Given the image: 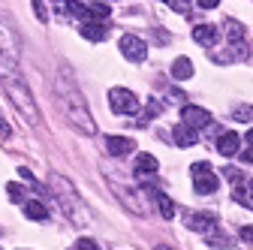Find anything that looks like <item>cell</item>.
I'll use <instances>...</instances> for the list:
<instances>
[{"label": "cell", "instance_id": "cell-1", "mask_svg": "<svg viewBox=\"0 0 253 250\" xmlns=\"http://www.w3.org/2000/svg\"><path fill=\"white\" fill-rule=\"evenodd\" d=\"M57 97H60V106H63V112H67V118H70V124L76 130H82L84 136L97 133V124H93V115L87 109L84 93L76 87V79L67 70L57 76Z\"/></svg>", "mask_w": 253, "mask_h": 250}, {"label": "cell", "instance_id": "cell-2", "mask_svg": "<svg viewBox=\"0 0 253 250\" xmlns=\"http://www.w3.org/2000/svg\"><path fill=\"white\" fill-rule=\"evenodd\" d=\"M0 82H3V87H6V93H9V100H12V106L30 121V124H40V109H37V103H34V97H30V90H27V82L21 79V73H18V67H12V64H6V67H0Z\"/></svg>", "mask_w": 253, "mask_h": 250}, {"label": "cell", "instance_id": "cell-3", "mask_svg": "<svg viewBox=\"0 0 253 250\" xmlns=\"http://www.w3.org/2000/svg\"><path fill=\"white\" fill-rule=\"evenodd\" d=\"M48 184H51V193H54V199L60 202L63 214H70L76 226H87V223H90V211H87V208H84V202L76 196L73 187L63 181L60 175H51V178H48Z\"/></svg>", "mask_w": 253, "mask_h": 250}, {"label": "cell", "instance_id": "cell-4", "mask_svg": "<svg viewBox=\"0 0 253 250\" xmlns=\"http://www.w3.org/2000/svg\"><path fill=\"white\" fill-rule=\"evenodd\" d=\"M190 178H193V190L199 196H211V193H217V187H220V178L214 175V169L208 163H193V166H190Z\"/></svg>", "mask_w": 253, "mask_h": 250}, {"label": "cell", "instance_id": "cell-5", "mask_svg": "<svg viewBox=\"0 0 253 250\" xmlns=\"http://www.w3.org/2000/svg\"><path fill=\"white\" fill-rule=\"evenodd\" d=\"M109 106L118 115H136L139 112V97L126 87H112L109 90Z\"/></svg>", "mask_w": 253, "mask_h": 250}, {"label": "cell", "instance_id": "cell-6", "mask_svg": "<svg viewBox=\"0 0 253 250\" xmlns=\"http://www.w3.org/2000/svg\"><path fill=\"white\" fill-rule=\"evenodd\" d=\"M18 48H21V42L15 37V30L0 21V64L3 60L6 64H18Z\"/></svg>", "mask_w": 253, "mask_h": 250}, {"label": "cell", "instance_id": "cell-7", "mask_svg": "<svg viewBox=\"0 0 253 250\" xmlns=\"http://www.w3.org/2000/svg\"><path fill=\"white\" fill-rule=\"evenodd\" d=\"M118 48H121V54H124L126 60H133V64H139V60L148 57V45H145L139 37H133V34H124L121 42H118Z\"/></svg>", "mask_w": 253, "mask_h": 250}, {"label": "cell", "instance_id": "cell-8", "mask_svg": "<svg viewBox=\"0 0 253 250\" xmlns=\"http://www.w3.org/2000/svg\"><path fill=\"white\" fill-rule=\"evenodd\" d=\"M181 118H184V124H190V127H196V130H205V127H211V112H205V109H199V106H184L181 109Z\"/></svg>", "mask_w": 253, "mask_h": 250}, {"label": "cell", "instance_id": "cell-9", "mask_svg": "<svg viewBox=\"0 0 253 250\" xmlns=\"http://www.w3.org/2000/svg\"><path fill=\"white\" fill-rule=\"evenodd\" d=\"M217 226V214L211 211H196V214H187V229H193V232H208Z\"/></svg>", "mask_w": 253, "mask_h": 250}, {"label": "cell", "instance_id": "cell-10", "mask_svg": "<svg viewBox=\"0 0 253 250\" xmlns=\"http://www.w3.org/2000/svg\"><path fill=\"white\" fill-rule=\"evenodd\" d=\"M106 148L112 157H126V154L136 151V142L126 139V136H106Z\"/></svg>", "mask_w": 253, "mask_h": 250}, {"label": "cell", "instance_id": "cell-11", "mask_svg": "<svg viewBox=\"0 0 253 250\" xmlns=\"http://www.w3.org/2000/svg\"><path fill=\"white\" fill-rule=\"evenodd\" d=\"M232 199H235L238 205H244V208H250V211H253V178H241V181L235 184Z\"/></svg>", "mask_w": 253, "mask_h": 250}, {"label": "cell", "instance_id": "cell-12", "mask_svg": "<svg viewBox=\"0 0 253 250\" xmlns=\"http://www.w3.org/2000/svg\"><path fill=\"white\" fill-rule=\"evenodd\" d=\"M172 139L178 148H193L196 145V127H190V124H178L172 130Z\"/></svg>", "mask_w": 253, "mask_h": 250}, {"label": "cell", "instance_id": "cell-13", "mask_svg": "<svg viewBox=\"0 0 253 250\" xmlns=\"http://www.w3.org/2000/svg\"><path fill=\"white\" fill-rule=\"evenodd\" d=\"M217 37H220V34H217L214 24H196V27H193V40H196L199 45H211V48H214Z\"/></svg>", "mask_w": 253, "mask_h": 250}, {"label": "cell", "instance_id": "cell-14", "mask_svg": "<svg viewBox=\"0 0 253 250\" xmlns=\"http://www.w3.org/2000/svg\"><path fill=\"white\" fill-rule=\"evenodd\" d=\"M238 148H241L238 133H223V136L217 139V151L223 154V157H232V154H238Z\"/></svg>", "mask_w": 253, "mask_h": 250}, {"label": "cell", "instance_id": "cell-15", "mask_svg": "<svg viewBox=\"0 0 253 250\" xmlns=\"http://www.w3.org/2000/svg\"><path fill=\"white\" fill-rule=\"evenodd\" d=\"M157 172V157L154 154H139L136 157V175L139 178H151Z\"/></svg>", "mask_w": 253, "mask_h": 250}, {"label": "cell", "instance_id": "cell-16", "mask_svg": "<svg viewBox=\"0 0 253 250\" xmlns=\"http://www.w3.org/2000/svg\"><path fill=\"white\" fill-rule=\"evenodd\" d=\"M79 30H82V37L90 40V42H100V40H106V34H109L106 24H97V21H84Z\"/></svg>", "mask_w": 253, "mask_h": 250}, {"label": "cell", "instance_id": "cell-17", "mask_svg": "<svg viewBox=\"0 0 253 250\" xmlns=\"http://www.w3.org/2000/svg\"><path fill=\"white\" fill-rule=\"evenodd\" d=\"M193 73H196V70H193V64H190V57H178L175 64H172V79H175V82H187Z\"/></svg>", "mask_w": 253, "mask_h": 250}, {"label": "cell", "instance_id": "cell-18", "mask_svg": "<svg viewBox=\"0 0 253 250\" xmlns=\"http://www.w3.org/2000/svg\"><path fill=\"white\" fill-rule=\"evenodd\" d=\"M154 199H157V208H160V214L166 217V220H169V217L175 214V205H172V199L166 196V193H160V190H154V187H151V190H148Z\"/></svg>", "mask_w": 253, "mask_h": 250}, {"label": "cell", "instance_id": "cell-19", "mask_svg": "<svg viewBox=\"0 0 253 250\" xmlns=\"http://www.w3.org/2000/svg\"><path fill=\"white\" fill-rule=\"evenodd\" d=\"M24 214L30 217V220H45V217H48L45 205H42V202H37V199H30V202H24Z\"/></svg>", "mask_w": 253, "mask_h": 250}, {"label": "cell", "instance_id": "cell-20", "mask_svg": "<svg viewBox=\"0 0 253 250\" xmlns=\"http://www.w3.org/2000/svg\"><path fill=\"white\" fill-rule=\"evenodd\" d=\"M160 112H163V103H160V100H151V103H148V109L142 112V118L136 121V127H145V124H148L154 115H160Z\"/></svg>", "mask_w": 253, "mask_h": 250}, {"label": "cell", "instance_id": "cell-21", "mask_svg": "<svg viewBox=\"0 0 253 250\" xmlns=\"http://www.w3.org/2000/svg\"><path fill=\"white\" fill-rule=\"evenodd\" d=\"M226 34H229V40H232V42H238V40L244 37V27H241L238 21H226Z\"/></svg>", "mask_w": 253, "mask_h": 250}, {"label": "cell", "instance_id": "cell-22", "mask_svg": "<svg viewBox=\"0 0 253 250\" xmlns=\"http://www.w3.org/2000/svg\"><path fill=\"white\" fill-rule=\"evenodd\" d=\"M6 193H9V199H12V202H21L27 190H24L21 184H6Z\"/></svg>", "mask_w": 253, "mask_h": 250}, {"label": "cell", "instance_id": "cell-23", "mask_svg": "<svg viewBox=\"0 0 253 250\" xmlns=\"http://www.w3.org/2000/svg\"><path fill=\"white\" fill-rule=\"evenodd\" d=\"M166 6H172L175 12H181V15H187L190 12V0H163Z\"/></svg>", "mask_w": 253, "mask_h": 250}, {"label": "cell", "instance_id": "cell-24", "mask_svg": "<svg viewBox=\"0 0 253 250\" xmlns=\"http://www.w3.org/2000/svg\"><path fill=\"white\" fill-rule=\"evenodd\" d=\"M70 250H100V244H97V241H90V238H82V241H76Z\"/></svg>", "mask_w": 253, "mask_h": 250}, {"label": "cell", "instance_id": "cell-25", "mask_svg": "<svg viewBox=\"0 0 253 250\" xmlns=\"http://www.w3.org/2000/svg\"><path fill=\"white\" fill-rule=\"evenodd\" d=\"M34 12H37V18L45 24L48 21V9H45V3H42V0H34Z\"/></svg>", "mask_w": 253, "mask_h": 250}, {"label": "cell", "instance_id": "cell-26", "mask_svg": "<svg viewBox=\"0 0 253 250\" xmlns=\"http://www.w3.org/2000/svg\"><path fill=\"white\" fill-rule=\"evenodd\" d=\"M235 118L238 121H250L253 118V106H235Z\"/></svg>", "mask_w": 253, "mask_h": 250}, {"label": "cell", "instance_id": "cell-27", "mask_svg": "<svg viewBox=\"0 0 253 250\" xmlns=\"http://www.w3.org/2000/svg\"><path fill=\"white\" fill-rule=\"evenodd\" d=\"M223 175H226V178H229V181H232V184H238V181H241V178H244V175H241V172H238V169H235V166H223Z\"/></svg>", "mask_w": 253, "mask_h": 250}, {"label": "cell", "instance_id": "cell-28", "mask_svg": "<svg viewBox=\"0 0 253 250\" xmlns=\"http://www.w3.org/2000/svg\"><path fill=\"white\" fill-rule=\"evenodd\" d=\"M211 244H214V247H232V241H229L226 235H217V238L211 235Z\"/></svg>", "mask_w": 253, "mask_h": 250}, {"label": "cell", "instance_id": "cell-29", "mask_svg": "<svg viewBox=\"0 0 253 250\" xmlns=\"http://www.w3.org/2000/svg\"><path fill=\"white\" fill-rule=\"evenodd\" d=\"M238 238H241V241H253V226H241Z\"/></svg>", "mask_w": 253, "mask_h": 250}, {"label": "cell", "instance_id": "cell-30", "mask_svg": "<svg viewBox=\"0 0 253 250\" xmlns=\"http://www.w3.org/2000/svg\"><path fill=\"white\" fill-rule=\"evenodd\" d=\"M199 6L202 9H214V6H220V0H199Z\"/></svg>", "mask_w": 253, "mask_h": 250}, {"label": "cell", "instance_id": "cell-31", "mask_svg": "<svg viewBox=\"0 0 253 250\" xmlns=\"http://www.w3.org/2000/svg\"><path fill=\"white\" fill-rule=\"evenodd\" d=\"M241 160H244V163H253V148H247V151H241Z\"/></svg>", "mask_w": 253, "mask_h": 250}, {"label": "cell", "instance_id": "cell-32", "mask_svg": "<svg viewBox=\"0 0 253 250\" xmlns=\"http://www.w3.org/2000/svg\"><path fill=\"white\" fill-rule=\"evenodd\" d=\"M247 142H250V145H253V127H250V130H247Z\"/></svg>", "mask_w": 253, "mask_h": 250}, {"label": "cell", "instance_id": "cell-33", "mask_svg": "<svg viewBox=\"0 0 253 250\" xmlns=\"http://www.w3.org/2000/svg\"><path fill=\"white\" fill-rule=\"evenodd\" d=\"M157 250H172V247H166V244H160V247H157Z\"/></svg>", "mask_w": 253, "mask_h": 250}, {"label": "cell", "instance_id": "cell-34", "mask_svg": "<svg viewBox=\"0 0 253 250\" xmlns=\"http://www.w3.org/2000/svg\"><path fill=\"white\" fill-rule=\"evenodd\" d=\"M54 3H63V0H54Z\"/></svg>", "mask_w": 253, "mask_h": 250}]
</instances>
